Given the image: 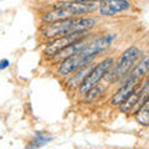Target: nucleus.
<instances>
[{
	"label": "nucleus",
	"mask_w": 149,
	"mask_h": 149,
	"mask_svg": "<svg viewBox=\"0 0 149 149\" xmlns=\"http://www.w3.org/2000/svg\"><path fill=\"white\" fill-rule=\"evenodd\" d=\"M130 8L128 0H101L98 10L103 16H116L118 13H123Z\"/></svg>",
	"instance_id": "obj_8"
},
{
	"label": "nucleus",
	"mask_w": 149,
	"mask_h": 149,
	"mask_svg": "<svg viewBox=\"0 0 149 149\" xmlns=\"http://www.w3.org/2000/svg\"><path fill=\"white\" fill-rule=\"evenodd\" d=\"M91 36H88V37H86V39H82V40H80V41H77V42H74V44H72V45H70V46H67L66 49H63V50H61L60 52H57L55 56H54V61H56V62H61V61H63V60H66V58H68V57H71V56H73L74 54H77L78 51H81L85 46L88 44V41H90L91 39H90Z\"/></svg>",
	"instance_id": "obj_9"
},
{
	"label": "nucleus",
	"mask_w": 149,
	"mask_h": 149,
	"mask_svg": "<svg viewBox=\"0 0 149 149\" xmlns=\"http://www.w3.org/2000/svg\"><path fill=\"white\" fill-rule=\"evenodd\" d=\"M113 63H114L113 57H107L103 60V61H101L100 63L95 65V67L92 68V71L88 73V76L85 78V81H83L81 83V86L78 87V93H80L81 96H85L91 88L96 87L100 83L101 80H103L104 74L112 67Z\"/></svg>",
	"instance_id": "obj_5"
},
{
	"label": "nucleus",
	"mask_w": 149,
	"mask_h": 149,
	"mask_svg": "<svg viewBox=\"0 0 149 149\" xmlns=\"http://www.w3.org/2000/svg\"><path fill=\"white\" fill-rule=\"evenodd\" d=\"M148 68H149V58L147 55H143L142 60H139V62L137 65H134L124 78L128 77V78H134V80L142 81L144 77H147Z\"/></svg>",
	"instance_id": "obj_11"
},
{
	"label": "nucleus",
	"mask_w": 149,
	"mask_h": 149,
	"mask_svg": "<svg viewBox=\"0 0 149 149\" xmlns=\"http://www.w3.org/2000/svg\"><path fill=\"white\" fill-rule=\"evenodd\" d=\"M138 100H139V88L137 87L136 90L130 93V96L128 97V98L119 106L120 112H123V113H130V112L137 107Z\"/></svg>",
	"instance_id": "obj_12"
},
{
	"label": "nucleus",
	"mask_w": 149,
	"mask_h": 149,
	"mask_svg": "<svg viewBox=\"0 0 149 149\" xmlns=\"http://www.w3.org/2000/svg\"><path fill=\"white\" fill-rule=\"evenodd\" d=\"M91 31L90 30H83V31H77V32H73V34H70L66 36H61V37H57V39H54L52 42L47 44V46L45 47L44 50V55L46 57H50L52 58L54 56L60 52L61 50L66 49L67 46L72 45L77 41H80L82 39H86V37L91 36Z\"/></svg>",
	"instance_id": "obj_6"
},
{
	"label": "nucleus",
	"mask_w": 149,
	"mask_h": 149,
	"mask_svg": "<svg viewBox=\"0 0 149 149\" xmlns=\"http://www.w3.org/2000/svg\"><path fill=\"white\" fill-rule=\"evenodd\" d=\"M134 118L139 123L144 125V127H148L149 125V103L146 102L142 107H139L138 111L134 113Z\"/></svg>",
	"instance_id": "obj_14"
},
{
	"label": "nucleus",
	"mask_w": 149,
	"mask_h": 149,
	"mask_svg": "<svg viewBox=\"0 0 149 149\" xmlns=\"http://www.w3.org/2000/svg\"><path fill=\"white\" fill-rule=\"evenodd\" d=\"M98 9L96 3H76V1H60L55 4V9L45 13L42 15V21L46 24L66 19L80 17L81 15H87Z\"/></svg>",
	"instance_id": "obj_2"
},
{
	"label": "nucleus",
	"mask_w": 149,
	"mask_h": 149,
	"mask_svg": "<svg viewBox=\"0 0 149 149\" xmlns=\"http://www.w3.org/2000/svg\"><path fill=\"white\" fill-rule=\"evenodd\" d=\"M76 3H100L101 0H72Z\"/></svg>",
	"instance_id": "obj_16"
},
{
	"label": "nucleus",
	"mask_w": 149,
	"mask_h": 149,
	"mask_svg": "<svg viewBox=\"0 0 149 149\" xmlns=\"http://www.w3.org/2000/svg\"><path fill=\"white\" fill-rule=\"evenodd\" d=\"M9 66H10V61H9L8 58L0 60V71H3V70H6Z\"/></svg>",
	"instance_id": "obj_15"
},
{
	"label": "nucleus",
	"mask_w": 149,
	"mask_h": 149,
	"mask_svg": "<svg viewBox=\"0 0 149 149\" xmlns=\"http://www.w3.org/2000/svg\"><path fill=\"white\" fill-rule=\"evenodd\" d=\"M93 67H95V63L91 62V63L86 65V66L81 67L80 70H77V71H74L72 73V76L70 77L66 82L67 88H70V90H76V88L80 87L81 83L85 81V78L88 76V73L92 71Z\"/></svg>",
	"instance_id": "obj_10"
},
{
	"label": "nucleus",
	"mask_w": 149,
	"mask_h": 149,
	"mask_svg": "<svg viewBox=\"0 0 149 149\" xmlns=\"http://www.w3.org/2000/svg\"><path fill=\"white\" fill-rule=\"evenodd\" d=\"M51 141H52V137L47 136V134H44V133H40V132H36L35 137L32 138V141L25 147V149H39Z\"/></svg>",
	"instance_id": "obj_13"
},
{
	"label": "nucleus",
	"mask_w": 149,
	"mask_h": 149,
	"mask_svg": "<svg viewBox=\"0 0 149 149\" xmlns=\"http://www.w3.org/2000/svg\"><path fill=\"white\" fill-rule=\"evenodd\" d=\"M114 37V34H104L96 37V39L90 40L81 51L60 62L57 67V74L61 77H66L72 74L77 70H80L81 67L91 63L97 57V55H100L109 47L113 42Z\"/></svg>",
	"instance_id": "obj_1"
},
{
	"label": "nucleus",
	"mask_w": 149,
	"mask_h": 149,
	"mask_svg": "<svg viewBox=\"0 0 149 149\" xmlns=\"http://www.w3.org/2000/svg\"><path fill=\"white\" fill-rule=\"evenodd\" d=\"M141 54H142V50L139 49L138 46L133 45V46H130V47H128L118 57L117 62L112 65V67L107 71V73L104 74L103 78L111 83H114V82L123 80V78L128 74V72L132 70L134 63L139 60Z\"/></svg>",
	"instance_id": "obj_4"
},
{
	"label": "nucleus",
	"mask_w": 149,
	"mask_h": 149,
	"mask_svg": "<svg viewBox=\"0 0 149 149\" xmlns=\"http://www.w3.org/2000/svg\"><path fill=\"white\" fill-rule=\"evenodd\" d=\"M97 24V19L95 17H73L50 22L42 29V35L46 39H57L61 36L83 30H91Z\"/></svg>",
	"instance_id": "obj_3"
},
{
	"label": "nucleus",
	"mask_w": 149,
	"mask_h": 149,
	"mask_svg": "<svg viewBox=\"0 0 149 149\" xmlns=\"http://www.w3.org/2000/svg\"><path fill=\"white\" fill-rule=\"evenodd\" d=\"M123 80H124V83L114 92V95L112 96V98H111V104L114 107H119L130 96V93L138 87L139 83L142 82L139 80H134V78H128V77L123 78Z\"/></svg>",
	"instance_id": "obj_7"
}]
</instances>
